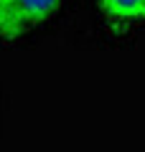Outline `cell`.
Masks as SVG:
<instances>
[{
	"label": "cell",
	"instance_id": "6da1fadb",
	"mask_svg": "<svg viewBox=\"0 0 145 152\" xmlns=\"http://www.w3.org/2000/svg\"><path fill=\"white\" fill-rule=\"evenodd\" d=\"M64 0H0V41L26 36L59 13Z\"/></svg>",
	"mask_w": 145,
	"mask_h": 152
},
{
	"label": "cell",
	"instance_id": "7a4b0ae2",
	"mask_svg": "<svg viewBox=\"0 0 145 152\" xmlns=\"http://www.w3.org/2000/svg\"><path fill=\"white\" fill-rule=\"evenodd\" d=\"M104 18L120 26L145 23V0H99Z\"/></svg>",
	"mask_w": 145,
	"mask_h": 152
}]
</instances>
